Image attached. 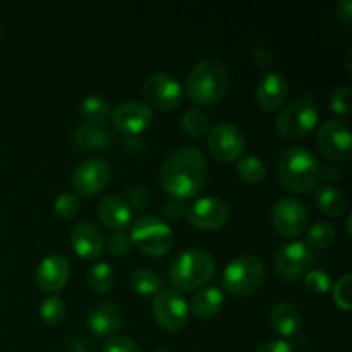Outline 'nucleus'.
Here are the masks:
<instances>
[{
	"label": "nucleus",
	"instance_id": "obj_1",
	"mask_svg": "<svg viewBox=\"0 0 352 352\" xmlns=\"http://www.w3.org/2000/svg\"><path fill=\"white\" fill-rule=\"evenodd\" d=\"M208 164L198 148L181 146L172 151L162 165L160 181L165 191L175 199L196 198L205 189Z\"/></svg>",
	"mask_w": 352,
	"mask_h": 352
},
{
	"label": "nucleus",
	"instance_id": "obj_2",
	"mask_svg": "<svg viewBox=\"0 0 352 352\" xmlns=\"http://www.w3.org/2000/svg\"><path fill=\"white\" fill-rule=\"evenodd\" d=\"M278 179L289 191L306 195L316 189L322 181V165L311 150L305 146H291L280 155Z\"/></svg>",
	"mask_w": 352,
	"mask_h": 352
},
{
	"label": "nucleus",
	"instance_id": "obj_3",
	"mask_svg": "<svg viewBox=\"0 0 352 352\" xmlns=\"http://www.w3.org/2000/svg\"><path fill=\"white\" fill-rule=\"evenodd\" d=\"M229 82L230 76L226 65L219 58L208 57L191 69L186 91L196 105H213L229 91Z\"/></svg>",
	"mask_w": 352,
	"mask_h": 352
},
{
	"label": "nucleus",
	"instance_id": "obj_4",
	"mask_svg": "<svg viewBox=\"0 0 352 352\" xmlns=\"http://www.w3.org/2000/svg\"><path fill=\"white\" fill-rule=\"evenodd\" d=\"M215 274V260L203 250H188L170 265V282L179 291H192L205 285Z\"/></svg>",
	"mask_w": 352,
	"mask_h": 352
},
{
	"label": "nucleus",
	"instance_id": "obj_5",
	"mask_svg": "<svg viewBox=\"0 0 352 352\" xmlns=\"http://www.w3.org/2000/svg\"><path fill=\"white\" fill-rule=\"evenodd\" d=\"M267 272L260 258L244 254L230 261L223 270V289L232 296H251L263 285Z\"/></svg>",
	"mask_w": 352,
	"mask_h": 352
},
{
	"label": "nucleus",
	"instance_id": "obj_6",
	"mask_svg": "<svg viewBox=\"0 0 352 352\" xmlns=\"http://www.w3.org/2000/svg\"><path fill=\"white\" fill-rule=\"evenodd\" d=\"M131 243L146 256H165L174 246V234L168 223L158 217L146 215L136 220L131 232Z\"/></svg>",
	"mask_w": 352,
	"mask_h": 352
},
{
	"label": "nucleus",
	"instance_id": "obj_7",
	"mask_svg": "<svg viewBox=\"0 0 352 352\" xmlns=\"http://www.w3.org/2000/svg\"><path fill=\"white\" fill-rule=\"evenodd\" d=\"M318 109L309 98H298L278 112L275 127L285 140H299L318 124Z\"/></svg>",
	"mask_w": 352,
	"mask_h": 352
},
{
	"label": "nucleus",
	"instance_id": "obj_8",
	"mask_svg": "<svg viewBox=\"0 0 352 352\" xmlns=\"http://www.w3.org/2000/svg\"><path fill=\"white\" fill-rule=\"evenodd\" d=\"M153 316L167 332H179L188 325L189 305L175 289H160L153 299Z\"/></svg>",
	"mask_w": 352,
	"mask_h": 352
},
{
	"label": "nucleus",
	"instance_id": "obj_9",
	"mask_svg": "<svg viewBox=\"0 0 352 352\" xmlns=\"http://www.w3.org/2000/svg\"><path fill=\"white\" fill-rule=\"evenodd\" d=\"M315 263V254L301 241H292L284 244L275 254L274 267L280 278L289 282H296L305 277Z\"/></svg>",
	"mask_w": 352,
	"mask_h": 352
},
{
	"label": "nucleus",
	"instance_id": "obj_10",
	"mask_svg": "<svg viewBox=\"0 0 352 352\" xmlns=\"http://www.w3.org/2000/svg\"><path fill=\"white\" fill-rule=\"evenodd\" d=\"M143 93L148 103L160 112H172L182 103V86L174 76L167 72H155L148 76L143 85Z\"/></svg>",
	"mask_w": 352,
	"mask_h": 352
},
{
	"label": "nucleus",
	"instance_id": "obj_11",
	"mask_svg": "<svg viewBox=\"0 0 352 352\" xmlns=\"http://www.w3.org/2000/svg\"><path fill=\"white\" fill-rule=\"evenodd\" d=\"M316 144L323 157L333 164H344L351 158V131L342 120H325L316 133Z\"/></svg>",
	"mask_w": 352,
	"mask_h": 352
},
{
	"label": "nucleus",
	"instance_id": "obj_12",
	"mask_svg": "<svg viewBox=\"0 0 352 352\" xmlns=\"http://www.w3.org/2000/svg\"><path fill=\"white\" fill-rule=\"evenodd\" d=\"M210 155L220 164L237 162L244 151V134L236 124L220 122L208 133Z\"/></svg>",
	"mask_w": 352,
	"mask_h": 352
},
{
	"label": "nucleus",
	"instance_id": "obj_13",
	"mask_svg": "<svg viewBox=\"0 0 352 352\" xmlns=\"http://www.w3.org/2000/svg\"><path fill=\"white\" fill-rule=\"evenodd\" d=\"M309 212L301 199L287 196L275 203L272 210V223L277 234L284 237H298L308 226Z\"/></svg>",
	"mask_w": 352,
	"mask_h": 352
},
{
	"label": "nucleus",
	"instance_id": "obj_14",
	"mask_svg": "<svg viewBox=\"0 0 352 352\" xmlns=\"http://www.w3.org/2000/svg\"><path fill=\"white\" fill-rule=\"evenodd\" d=\"M112 170L109 164L100 158H88L72 170L71 184L78 196H95L109 186Z\"/></svg>",
	"mask_w": 352,
	"mask_h": 352
},
{
	"label": "nucleus",
	"instance_id": "obj_15",
	"mask_svg": "<svg viewBox=\"0 0 352 352\" xmlns=\"http://www.w3.org/2000/svg\"><path fill=\"white\" fill-rule=\"evenodd\" d=\"M110 117L113 127L119 133L134 136L150 127V124L153 122V110L148 103L133 100V102L120 103L116 110H112Z\"/></svg>",
	"mask_w": 352,
	"mask_h": 352
},
{
	"label": "nucleus",
	"instance_id": "obj_16",
	"mask_svg": "<svg viewBox=\"0 0 352 352\" xmlns=\"http://www.w3.org/2000/svg\"><path fill=\"white\" fill-rule=\"evenodd\" d=\"M230 215L229 205L223 199L201 198L188 208V220L191 226L201 230H219L227 223Z\"/></svg>",
	"mask_w": 352,
	"mask_h": 352
},
{
	"label": "nucleus",
	"instance_id": "obj_17",
	"mask_svg": "<svg viewBox=\"0 0 352 352\" xmlns=\"http://www.w3.org/2000/svg\"><path fill=\"white\" fill-rule=\"evenodd\" d=\"M69 275H71V267H69L67 258L60 254H50L40 261L34 278L41 291L58 292L65 287Z\"/></svg>",
	"mask_w": 352,
	"mask_h": 352
},
{
	"label": "nucleus",
	"instance_id": "obj_18",
	"mask_svg": "<svg viewBox=\"0 0 352 352\" xmlns=\"http://www.w3.org/2000/svg\"><path fill=\"white\" fill-rule=\"evenodd\" d=\"M289 95L287 79L277 72L265 74L263 79L258 82L256 88V103L263 112H277L284 107V102Z\"/></svg>",
	"mask_w": 352,
	"mask_h": 352
},
{
	"label": "nucleus",
	"instance_id": "obj_19",
	"mask_svg": "<svg viewBox=\"0 0 352 352\" xmlns=\"http://www.w3.org/2000/svg\"><path fill=\"white\" fill-rule=\"evenodd\" d=\"M71 244L74 253L82 260H95L103 253L105 239H103L102 230L95 223L79 222L72 227Z\"/></svg>",
	"mask_w": 352,
	"mask_h": 352
},
{
	"label": "nucleus",
	"instance_id": "obj_20",
	"mask_svg": "<svg viewBox=\"0 0 352 352\" xmlns=\"http://www.w3.org/2000/svg\"><path fill=\"white\" fill-rule=\"evenodd\" d=\"M124 325V311L117 305L103 302L96 306L88 318V329L96 337H110L119 332Z\"/></svg>",
	"mask_w": 352,
	"mask_h": 352
},
{
	"label": "nucleus",
	"instance_id": "obj_21",
	"mask_svg": "<svg viewBox=\"0 0 352 352\" xmlns=\"http://www.w3.org/2000/svg\"><path fill=\"white\" fill-rule=\"evenodd\" d=\"M98 217L105 227L116 230V232H122V229H126L131 223L133 212L126 199L119 198V196H109L100 201Z\"/></svg>",
	"mask_w": 352,
	"mask_h": 352
},
{
	"label": "nucleus",
	"instance_id": "obj_22",
	"mask_svg": "<svg viewBox=\"0 0 352 352\" xmlns=\"http://www.w3.org/2000/svg\"><path fill=\"white\" fill-rule=\"evenodd\" d=\"M270 323L278 336L291 339L301 330V313L291 302H278L272 308Z\"/></svg>",
	"mask_w": 352,
	"mask_h": 352
},
{
	"label": "nucleus",
	"instance_id": "obj_23",
	"mask_svg": "<svg viewBox=\"0 0 352 352\" xmlns=\"http://www.w3.org/2000/svg\"><path fill=\"white\" fill-rule=\"evenodd\" d=\"M112 134L100 124L81 122L72 129V143L82 150H100L109 146Z\"/></svg>",
	"mask_w": 352,
	"mask_h": 352
},
{
	"label": "nucleus",
	"instance_id": "obj_24",
	"mask_svg": "<svg viewBox=\"0 0 352 352\" xmlns=\"http://www.w3.org/2000/svg\"><path fill=\"white\" fill-rule=\"evenodd\" d=\"M223 306V292L217 287H203L192 296L189 311L199 320H212Z\"/></svg>",
	"mask_w": 352,
	"mask_h": 352
},
{
	"label": "nucleus",
	"instance_id": "obj_25",
	"mask_svg": "<svg viewBox=\"0 0 352 352\" xmlns=\"http://www.w3.org/2000/svg\"><path fill=\"white\" fill-rule=\"evenodd\" d=\"M316 206L323 215L330 219L344 215L347 210V198L342 191L336 188H322L316 192Z\"/></svg>",
	"mask_w": 352,
	"mask_h": 352
},
{
	"label": "nucleus",
	"instance_id": "obj_26",
	"mask_svg": "<svg viewBox=\"0 0 352 352\" xmlns=\"http://www.w3.org/2000/svg\"><path fill=\"white\" fill-rule=\"evenodd\" d=\"M210 119L203 110L199 109H188L181 117V129L182 133L188 134L192 140H201L210 133L212 126H210Z\"/></svg>",
	"mask_w": 352,
	"mask_h": 352
},
{
	"label": "nucleus",
	"instance_id": "obj_27",
	"mask_svg": "<svg viewBox=\"0 0 352 352\" xmlns=\"http://www.w3.org/2000/svg\"><path fill=\"white\" fill-rule=\"evenodd\" d=\"M79 112H81L85 122L102 124L112 113V110H110V103L105 98H102L100 95H89L81 102Z\"/></svg>",
	"mask_w": 352,
	"mask_h": 352
},
{
	"label": "nucleus",
	"instance_id": "obj_28",
	"mask_svg": "<svg viewBox=\"0 0 352 352\" xmlns=\"http://www.w3.org/2000/svg\"><path fill=\"white\" fill-rule=\"evenodd\" d=\"M237 175L248 184H261L267 177V167H265L263 160L254 155L241 157L237 160Z\"/></svg>",
	"mask_w": 352,
	"mask_h": 352
},
{
	"label": "nucleus",
	"instance_id": "obj_29",
	"mask_svg": "<svg viewBox=\"0 0 352 352\" xmlns=\"http://www.w3.org/2000/svg\"><path fill=\"white\" fill-rule=\"evenodd\" d=\"M336 241V227L332 223L315 222L308 230H306V246L316 248V250H327Z\"/></svg>",
	"mask_w": 352,
	"mask_h": 352
},
{
	"label": "nucleus",
	"instance_id": "obj_30",
	"mask_svg": "<svg viewBox=\"0 0 352 352\" xmlns=\"http://www.w3.org/2000/svg\"><path fill=\"white\" fill-rule=\"evenodd\" d=\"M116 282V272L109 263H96L88 272V285L91 291L105 294Z\"/></svg>",
	"mask_w": 352,
	"mask_h": 352
},
{
	"label": "nucleus",
	"instance_id": "obj_31",
	"mask_svg": "<svg viewBox=\"0 0 352 352\" xmlns=\"http://www.w3.org/2000/svg\"><path fill=\"white\" fill-rule=\"evenodd\" d=\"M131 285L141 296H155L162 289V278L153 270L140 268L131 277Z\"/></svg>",
	"mask_w": 352,
	"mask_h": 352
},
{
	"label": "nucleus",
	"instance_id": "obj_32",
	"mask_svg": "<svg viewBox=\"0 0 352 352\" xmlns=\"http://www.w3.org/2000/svg\"><path fill=\"white\" fill-rule=\"evenodd\" d=\"M65 315H67V308H65L64 299L58 296H48L47 299L41 301L40 316L47 325H60L65 320Z\"/></svg>",
	"mask_w": 352,
	"mask_h": 352
},
{
	"label": "nucleus",
	"instance_id": "obj_33",
	"mask_svg": "<svg viewBox=\"0 0 352 352\" xmlns=\"http://www.w3.org/2000/svg\"><path fill=\"white\" fill-rule=\"evenodd\" d=\"M79 208H81V199L76 192H62L54 203V212L60 220H69L76 217Z\"/></svg>",
	"mask_w": 352,
	"mask_h": 352
},
{
	"label": "nucleus",
	"instance_id": "obj_34",
	"mask_svg": "<svg viewBox=\"0 0 352 352\" xmlns=\"http://www.w3.org/2000/svg\"><path fill=\"white\" fill-rule=\"evenodd\" d=\"M351 282H352V275L351 274H344L339 280L336 282L333 285V301L336 305L339 306L342 311H349L352 302H351Z\"/></svg>",
	"mask_w": 352,
	"mask_h": 352
},
{
	"label": "nucleus",
	"instance_id": "obj_35",
	"mask_svg": "<svg viewBox=\"0 0 352 352\" xmlns=\"http://www.w3.org/2000/svg\"><path fill=\"white\" fill-rule=\"evenodd\" d=\"M351 100H352V89L349 86H344V88L336 89L330 96V110H332L336 116L347 117L351 116Z\"/></svg>",
	"mask_w": 352,
	"mask_h": 352
},
{
	"label": "nucleus",
	"instance_id": "obj_36",
	"mask_svg": "<svg viewBox=\"0 0 352 352\" xmlns=\"http://www.w3.org/2000/svg\"><path fill=\"white\" fill-rule=\"evenodd\" d=\"M305 284L309 291L316 294H325L332 289V280H330L329 272L325 270H309L305 275Z\"/></svg>",
	"mask_w": 352,
	"mask_h": 352
},
{
	"label": "nucleus",
	"instance_id": "obj_37",
	"mask_svg": "<svg viewBox=\"0 0 352 352\" xmlns=\"http://www.w3.org/2000/svg\"><path fill=\"white\" fill-rule=\"evenodd\" d=\"M133 248L131 237L124 232H116L107 239V250L113 256H126Z\"/></svg>",
	"mask_w": 352,
	"mask_h": 352
},
{
	"label": "nucleus",
	"instance_id": "obj_38",
	"mask_svg": "<svg viewBox=\"0 0 352 352\" xmlns=\"http://www.w3.org/2000/svg\"><path fill=\"white\" fill-rule=\"evenodd\" d=\"M102 352H140V347L129 337L113 336L107 340Z\"/></svg>",
	"mask_w": 352,
	"mask_h": 352
},
{
	"label": "nucleus",
	"instance_id": "obj_39",
	"mask_svg": "<svg viewBox=\"0 0 352 352\" xmlns=\"http://www.w3.org/2000/svg\"><path fill=\"white\" fill-rule=\"evenodd\" d=\"M127 205H129L131 212L133 210H141L144 208V206L150 203V192H148V189L144 188H133L129 189V192H127Z\"/></svg>",
	"mask_w": 352,
	"mask_h": 352
},
{
	"label": "nucleus",
	"instance_id": "obj_40",
	"mask_svg": "<svg viewBox=\"0 0 352 352\" xmlns=\"http://www.w3.org/2000/svg\"><path fill=\"white\" fill-rule=\"evenodd\" d=\"M253 57L260 71L265 72V74H270L272 67H274V55H272V52L267 47H256Z\"/></svg>",
	"mask_w": 352,
	"mask_h": 352
},
{
	"label": "nucleus",
	"instance_id": "obj_41",
	"mask_svg": "<svg viewBox=\"0 0 352 352\" xmlns=\"http://www.w3.org/2000/svg\"><path fill=\"white\" fill-rule=\"evenodd\" d=\"M165 215L168 217L170 220H181L182 217L188 215V208H186L184 201L182 199H172V201H168L167 205H165Z\"/></svg>",
	"mask_w": 352,
	"mask_h": 352
},
{
	"label": "nucleus",
	"instance_id": "obj_42",
	"mask_svg": "<svg viewBox=\"0 0 352 352\" xmlns=\"http://www.w3.org/2000/svg\"><path fill=\"white\" fill-rule=\"evenodd\" d=\"M256 352H294V347L285 340H268V342L261 344Z\"/></svg>",
	"mask_w": 352,
	"mask_h": 352
},
{
	"label": "nucleus",
	"instance_id": "obj_43",
	"mask_svg": "<svg viewBox=\"0 0 352 352\" xmlns=\"http://www.w3.org/2000/svg\"><path fill=\"white\" fill-rule=\"evenodd\" d=\"M337 17H339L344 24L351 26L352 24V2L351 0H342V2L337 3Z\"/></svg>",
	"mask_w": 352,
	"mask_h": 352
},
{
	"label": "nucleus",
	"instance_id": "obj_44",
	"mask_svg": "<svg viewBox=\"0 0 352 352\" xmlns=\"http://www.w3.org/2000/svg\"><path fill=\"white\" fill-rule=\"evenodd\" d=\"M322 177L329 182H340L344 177V172L336 164H330L325 168H322Z\"/></svg>",
	"mask_w": 352,
	"mask_h": 352
},
{
	"label": "nucleus",
	"instance_id": "obj_45",
	"mask_svg": "<svg viewBox=\"0 0 352 352\" xmlns=\"http://www.w3.org/2000/svg\"><path fill=\"white\" fill-rule=\"evenodd\" d=\"M351 54H352V48H347V52H346V69H347V72H352V65H351Z\"/></svg>",
	"mask_w": 352,
	"mask_h": 352
},
{
	"label": "nucleus",
	"instance_id": "obj_46",
	"mask_svg": "<svg viewBox=\"0 0 352 352\" xmlns=\"http://www.w3.org/2000/svg\"><path fill=\"white\" fill-rule=\"evenodd\" d=\"M351 222H352V213L347 215V220H346V227H347V236L351 237Z\"/></svg>",
	"mask_w": 352,
	"mask_h": 352
},
{
	"label": "nucleus",
	"instance_id": "obj_47",
	"mask_svg": "<svg viewBox=\"0 0 352 352\" xmlns=\"http://www.w3.org/2000/svg\"><path fill=\"white\" fill-rule=\"evenodd\" d=\"M2 34H3V28H2V24H0V38H2Z\"/></svg>",
	"mask_w": 352,
	"mask_h": 352
},
{
	"label": "nucleus",
	"instance_id": "obj_48",
	"mask_svg": "<svg viewBox=\"0 0 352 352\" xmlns=\"http://www.w3.org/2000/svg\"><path fill=\"white\" fill-rule=\"evenodd\" d=\"M155 352H170V351H165V349H162V351H155Z\"/></svg>",
	"mask_w": 352,
	"mask_h": 352
}]
</instances>
